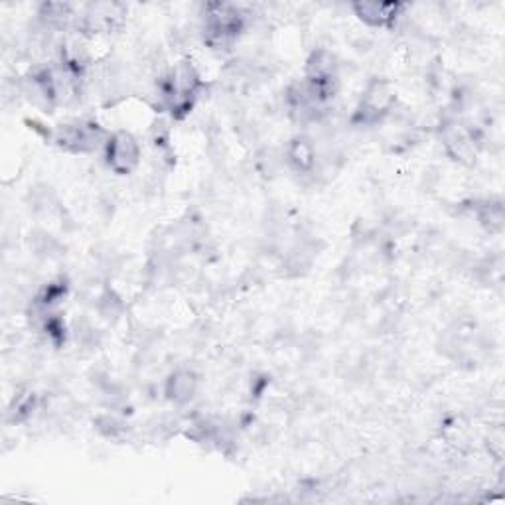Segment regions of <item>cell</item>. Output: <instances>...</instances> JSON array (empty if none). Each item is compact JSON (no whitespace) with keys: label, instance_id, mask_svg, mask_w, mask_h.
I'll list each match as a JSON object with an SVG mask.
<instances>
[{"label":"cell","instance_id":"cell-6","mask_svg":"<svg viewBox=\"0 0 505 505\" xmlns=\"http://www.w3.org/2000/svg\"><path fill=\"white\" fill-rule=\"evenodd\" d=\"M353 13L371 28H393L397 18L405 10L399 3H355Z\"/></svg>","mask_w":505,"mask_h":505},{"label":"cell","instance_id":"cell-3","mask_svg":"<svg viewBox=\"0 0 505 505\" xmlns=\"http://www.w3.org/2000/svg\"><path fill=\"white\" fill-rule=\"evenodd\" d=\"M397 103V91L387 79H371L367 84L360 105L353 113V123L360 126H373L391 114Z\"/></svg>","mask_w":505,"mask_h":505},{"label":"cell","instance_id":"cell-8","mask_svg":"<svg viewBox=\"0 0 505 505\" xmlns=\"http://www.w3.org/2000/svg\"><path fill=\"white\" fill-rule=\"evenodd\" d=\"M124 10L121 5H89L87 13L84 15L82 28L89 32H109L123 22Z\"/></svg>","mask_w":505,"mask_h":505},{"label":"cell","instance_id":"cell-9","mask_svg":"<svg viewBox=\"0 0 505 505\" xmlns=\"http://www.w3.org/2000/svg\"><path fill=\"white\" fill-rule=\"evenodd\" d=\"M442 143L446 146V153H449L454 160H460V163H472V158L476 156L474 136L466 129H462V126H458L456 123L444 124Z\"/></svg>","mask_w":505,"mask_h":505},{"label":"cell","instance_id":"cell-10","mask_svg":"<svg viewBox=\"0 0 505 505\" xmlns=\"http://www.w3.org/2000/svg\"><path fill=\"white\" fill-rule=\"evenodd\" d=\"M97 310H99V314H101L103 320H107V322L114 324L123 316L124 306H123V301L117 294H114L113 291H105L99 296Z\"/></svg>","mask_w":505,"mask_h":505},{"label":"cell","instance_id":"cell-1","mask_svg":"<svg viewBox=\"0 0 505 505\" xmlns=\"http://www.w3.org/2000/svg\"><path fill=\"white\" fill-rule=\"evenodd\" d=\"M245 30V13L235 5L215 3L205 6L203 40L215 50L229 48Z\"/></svg>","mask_w":505,"mask_h":505},{"label":"cell","instance_id":"cell-2","mask_svg":"<svg viewBox=\"0 0 505 505\" xmlns=\"http://www.w3.org/2000/svg\"><path fill=\"white\" fill-rule=\"evenodd\" d=\"M109 134L103 126L89 119H75L57 124L52 134V143L65 153L89 154L105 146Z\"/></svg>","mask_w":505,"mask_h":505},{"label":"cell","instance_id":"cell-5","mask_svg":"<svg viewBox=\"0 0 505 505\" xmlns=\"http://www.w3.org/2000/svg\"><path fill=\"white\" fill-rule=\"evenodd\" d=\"M316 144L306 134H296L294 139L284 148V160L296 174H314L316 163H318Z\"/></svg>","mask_w":505,"mask_h":505},{"label":"cell","instance_id":"cell-7","mask_svg":"<svg viewBox=\"0 0 505 505\" xmlns=\"http://www.w3.org/2000/svg\"><path fill=\"white\" fill-rule=\"evenodd\" d=\"M198 387H200L198 375L192 370L182 367V370H176L174 373L168 375L164 383V395L172 405L183 407L192 403V399L198 393Z\"/></svg>","mask_w":505,"mask_h":505},{"label":"cell","instance_id":"cell-11","mask_svg":"<svg viewBox=\"0 0 505 505\" xmlns=\"http://www.w3.org/2000/svg\"><path fill=\"white\" fill-rule=\"evenodd\" d=\"M95 427H97V431H99L101 434L109 436V439H117V436L124 431V424H123L119 419H114V417H111V415L101 417V419L97 421Z\"/></svg>","mask_w":505,"mask_h":505},{"label":"cell","instance_id":"cell-4","mask_svg":"<svg viewBox=\"0 0 505 505\" xmlns=\"http://www.w3.org/2000/svg\"><path fill=\"white\" fill-rule=\"evenodd\" d=\"M107 168L117 176H129L141 164V143L129 131H114L103 146Z\"/></svg>","mask_w":505,"mask_h":505}]
</instances>
